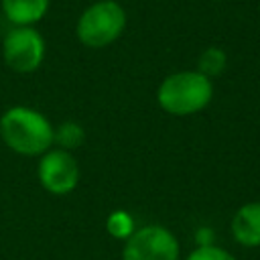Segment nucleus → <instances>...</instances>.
Wrapping results in <instances>:
<instances>
[{"instance_id":"obj_6","label":"nucleus","mask_w":260,"mask_h":260,"mask_svg":"<svg viewBox=\"0 0 260 260\" xmlns=\"http://www.w3.org/2000/svg\"><path fill=\"white\" fill-rule=\"evenodd\" d=\"M39 183L51 195H67L79 183V167L75 156L63 148H49L41 154L37 167Z\"/></svg>"},{"instance_id":"obj_12","label":"nucleus","mask_w":260,"mask_h":260,"mask_svg":"<svg viewBox=\"0 0 260 260\" xmlns=\"http://www.w3.org/2000/svg\"><path fill=\"white\" fill-rule=\"evenodd\" d=\"M187 260H236V258L225 248L213 244H201L187 256Z\"/></svg>"},{"instance_id":"obj_11","label":"nucleus","mask_w":260,"mask_h":260,"mask_svg":"<svg viewBox=\"0 0 260 260\" xmlns=\"http://www.w3.org/2000/svg\"><path fill=\"white\" fill-rule=\"evenodd\" d=\"M108 232L114 236V238H128L132 232H134V223H132V217L126 213V211H116L108 217Z\"/></svg>"},{"instance_id":"obj_7","label":"nucleus","mask_w":260,"mask_h":260,"mask_svg":"<svg viewBox=\"0 0 260 260\" xmlns=\"http://www.w3.org/2000/svg\"><path fill=\"white\" fill-rule=\"evenodd\" d=\"M232 236L244 248H260V201L244 203L232 217Z\"/></svg>"},{"instance_id":"obj_8","label":"nucleus","mask_w":260,"mask_h":260,"mask_svg":"<svg viewBox=\"0 0 260 260\" xmlns=\"http://www.w3.org/2000/svg\"><path fill=\"white\" fill-rule=\"evenodd\" d=\"M51 0H0L4 18L12 26H35L45 18Z\"/></svg>"},{"instance_id":"obj_10","label":"nucleus","mask_w":260,"mask_h":260,"mask_svg":"<svg viewBox=\"0 0 260 260\" xmlns=\"http://www.w3.org/2000/svg\"><path fill=\"white\" fill-rule=\"evenodd\" d=\"M83 138H85V132L77 122H63L55 128V142L53 144H57V148L71 152L73 148L81 146Z\"/></svg>"},{"instance_id":"obj_1","label":"nucleus","mask_w":260,"mask_h":260,"mask_svg":"<svg viewBox=\"0 0 260 260\" xmlns=\"http://www.w3.org/2000/svg\"><path fill=\"white\" fill-rule=\"evenodd\" d=\"M0 136L4 144L24 156H41L55 142V128L35 108L14 106L0 118Z\"/></svg>"},{"instance_id":"obj_9","label":"nucleus","mask_w":260,"mask_h":260,"mask_svg":"<svg viewBox=\"0 0 260 260\" xmlns=\"http://www.w3.org/2000/svg\"><path fill=\"white\" fill-rule=\"evenodd\" d=\"M228 65V55L223 49L219 47H207L201 55H199V61H197V71H201L203 75H207L209 79L217 77L223 73Z\"/></svg>"},{"instance_id":"obj_5","label":"nucleus","mask_w":260,"mask_h":260,"mask_svg":"<svg viewBox=\"0 0 260 260\" xmlns=\"http://www.w3.org/2000/svg\"><path fill=\"white\" fill-rule=\"evenodd\" d=\"M2 59L16 73H32L45 59V39L35 26H12L2 41Z\"/></svg>"},{"instance_id":"obj_3","label":"nucleus","mask_w":260,"mask_h":260,"mask_svg":"<svg viewBox=\"0 0 260 260\" xmlns=\"http://www.w3.org/2000/svg\"><path fill=\"white\" fill-rule=\"evenodd\" d=\"M126 28V10L116 0H98L83 8L77 18L75 35L89 49H104L116 43Z\"/></svg>"},{"instance_id":"obj_4","label":"nucleus","mask_w":260,"mask_h":260,"mask_svg":"<svg viewBox=\"0 0 260 260\" xmlns=\"http://www.w3.org/2000/svg\"><path fill=\"white\" fill-rule=\"evenodd\" d=\"M179 256L177 236L158 223L134 230L122 248V260H179Z\"/></svg>"},{"instance_id":"obj_2","label":"nucleus","mask_w":260,"mask_h":260,"mask_svg":"<svg viewBox=\"0 0 260 260\" xmlns=\"http://www.w3.org/2000/svg\"><path fill=\"white\" fill-rule=\"evenodd\" d=\"M213 100V81L201 71H177L167 75L158 89L156 102L171 116H191L209 106Z\"/></svg>"}]
</instances>
